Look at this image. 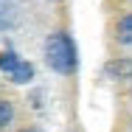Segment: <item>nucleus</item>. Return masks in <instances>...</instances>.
<instances>
[{"label":"nucleus","mask_w":132,"mask_h":132,"mask_svg":"<svg viewBox=\"0 0 132 132\" xmlns=\"http://www.w3.org/2000/svg\"><path fill=\"white\" fill-rule=\"evenodd\" d=\"M115 34H118V42H124V45H132V14H127V17L118 23Z\"/></svg>","instance_id":"3"},{"label":"nucleus","mask_w":132,"mask_h":132,"mask_svg":"<svg viewBox=\"0 0 132 132\" xmlns=\"http://www.w3.org/2000/svg\"><path fill=\"white\" fill-rule=\"evenodd\" d=\"M45 62L48 68L56 70V73H73L76 65H79V53H76V42L70 39V34L65 31H56L48 37L45 42Z\"/></svg>","instance_id":"1"},{"label":"nucleus","mask_w":132,"mask_h":132,"mask_svg":"<svg viewBox=\"0 0 132 132\" xmlns=\"http://www.w3.org/2000/svg\"><path fill=\"white\" fill-rule=\"evenodd\" d=\"M23 132H39V129H23Z\"/></svg>","instance_id":"6"},{"label":"nucleus","mask_w":132,"mask_h":132,"mask_svg":"<svg viewBox=\"0 0 132 132\" xmlns=\"http://www.w3.org/2000/svg\"><path fill=\"white\" fill-rule=\"evenodd\" d=\"M17 65H20V56H17V53H11V51H3V53H0V70H3L6 76H9Z\"/></svg>","instance_id":"4"},{"label":"nucleus","mask_w":132,"mask_h":132,"mask_svg":"<svg viewBox=\"0 0 132 132\" xmlns=\"http://www.w3.org/2000/svg\"><path fill=\"white\" fill-rule=\"evenodd\" d=\"M9 79L14 81V84H28V81L34 79V65H31V62H26V59H20V65L9 73Z\"/></svg>","instance_id":"2"},{"label":"nucleus","mask_w":132,"mask_h":132,"mask_svg":"<svg viewBox=\"0 0 132 132\" xmlns=\"http://www.w3.org/2000/svg\"><path fill=\"white\" fill-rule=\"evenodd\" d=\"M11 118H14V107L9 104V101H3V98H0V127H9V124H11Z\"/></svg>","instance_id":"5"}]
</instances>
